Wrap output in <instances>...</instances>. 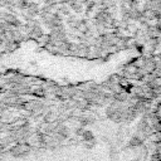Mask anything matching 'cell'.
I'll return each mask as SVG.
<instances>
[{
  "mask_svg": "<svg viewBox=\"0 0 161 161\" xmlns=\"http://www.w3.org/2000/svg\"><path fill=\"white\" fill-rule=\"evenodd\" d=\"M158 155L161 156V142L158 143Z\"/></svg>",
  "mask_w": 161,
  "mask_h": 161,
  "instance_id": "1",
  "label": "cell"
},
{
  "mask_svg": "<svg viewBox=\"0 0 161 161\" xmlns=\"http://www.w3.org/2000/svg\"><path fill=\"white\" fill-rule=\"evenodd\" d=\"M158 118H160V121H161V108L158 109Z\"/></svg>",
  "mask_w": 161,
  "mask_h": 161,
  "instance_id": "2",
  "label": "cell"
}]
</instances>
